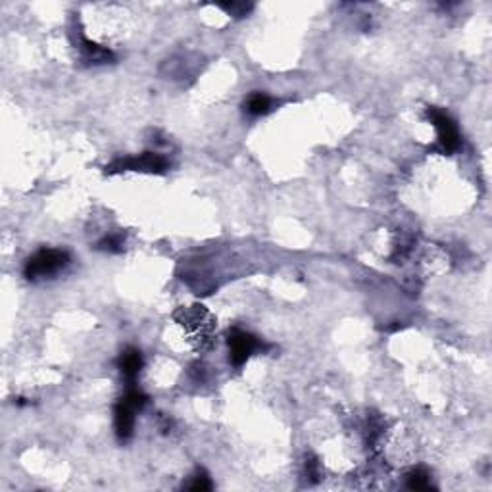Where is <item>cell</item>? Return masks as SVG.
Wrapping results in <instances>:
<instances>
[{"label":"cell","mask_w":492,"mask_h":492,"mask_svg":"<svg viewBox=\"0 0 492 492\" xmlns=\"http://www.w3.org/2000/svg\"><path fill=\"white\" fill-rule=\"evenodd\" d=\"M147 394H142L139 388L131 387L125 393L123 398L116 404L113 408V425H116V435L121 443L129 441L133 436L135 429V412H139L147 406Z\"/></svg>","instance_id":"cell-1"},{"label":"cell","mask_w":492,"mask_h":492,"mask_svg":"<svg viewBox=\"0 0 492 492\" xmlns=\"http://www.w3.org/2000/svg\"><path fill=\"white\" fill-rule=\"evenodd\" d=\"M68 264H70V254L66 252V250L42 248V250L35 252L25 262L23 275L27 277L29 281H37V279H42V277L56 275L58 271H62Z\"/></svg>","instance_id":"cell-2"},{"label":"cell","mask_w":492,"mask_h":492,"mask_svg":"<svg viewBox=\"0 0 492 492\" xmlns=\"http://www.w3.org/2000/svg\"><path fill=\"white\" fill-rule=\"evenodd\" d=\"M168 169V160L162 154L156 152H144L141 156H129L113 160L110 166H106L108 173H120V171H147V173H164Z\"/></svg>","instance_id":"cell-3"},{"label":"cell","mask_w":492,"mask_h":492,"mask_svg":"<svg viewBox=\"0 0 492 492\" xmlns=\"http://www.w3.org/2000/svg\"><path fill=\"white\" fill-rule=\"evenodd\" d=\"M427 118L433 123V127L438 133V144L444 152H454L460 148V131H457L456 121L452 120L450 116L438 108H429L427 110Z\"/></svg>","instance_id":"cell-4"},{"label":"cell","mask_w":492,"mask_h":492,"mask_svg":"<svg viewBox=\"0 0 492 492\" xmlns=\"http://www.w3.org/2000/svg\"><path fill=\"white\" fill-rule=\"evenodd\" d=\"M229 345V362L235 367H240L246 359L252 356L254 352L262 348V343L254 337L252 333H246L242 329H231L227 337Z\"/></svg>","instance_id":"cell-5"},{"label":"cell","mask_w":492,"mask_h":492,"mask_svg":"<svg viewBox=\"0 0 492 492\" xmlns=\"http://www.w3.org/2000/svg\"><path fill=\"white\" fill-rule=\"evenodd\" d=\"M142 366H144L142 354L137 350V348H125V350L120 354V358H118V367H120L123 377H125L131 385H133L135 379L139 377Z\"/></svg>","instance_id":"cell-6"},{"label":"cell","mask_w":492,"mask_h":492,"mask_svg":"<svg viewBox=\"0 0 492 492\" xmlns=\"http://www.w3.org/2000/svg\"><path fill=\"white\" fill-rule=\"evenodd\" d=\"M79 50H81L83 60L87 63H106V62H112L113 60L112 50L104 49V47H99L97 42L85 39L81 33H79Z\"/></svg>","instance_id":"cell-7"},{"label":"cell","mask_w":492,"mask_h":492,"mask_svg":"<svg viewBox=\"0 0 492 492\" xmlns=\"http://www.w3.org/2000/svg\"><path fill=\"white\" fill-rule=\"evenodd\" d=\"M245 110L248 116L252 118H258V116H264L271 110V99L267 94H262V92H254L250 94L245 102Z\"/></svg>","instance_id":"cell-8"},{"label":"cell","mask_w":492,"mask_h":492,"mask_svg":"<svg viewBox=\"0 0 492 492\" xmlns=\"http://www.w3.org/2000/svg\"><path fill=\"white\" fill-rule=\"evenodd\" d=\"M408 486L412 491H429L431 479L425 469H414L408 473Z\"/></svg>","instance_id":"cell-9"},{"label":"cell","mask_w":492,"mask_h":492,"mask_svg":"<svg viewBox=\"0 0 492 492\" xmlns=\"http://www.w3.org/2000/svg\"><path fill=\"white\" fill-rule=\"evenodd\" d=\"M99 250H106V252H120L123 248V235L121 233H112V235H106L104 239L100 240Z\"/></svg>","instance_id":"cell-10"},{"label":"cell","mask_w":492,"mask_h":492,"mask_svg":"<svg viewBox=\"0 0 492 492\" xmlns=\"http://www.w3.org/2000/svg\"><path fill=\"white\" fill-rule=\"evenodd\" d=\"M211 486L214 485H211L210 477H208L204 472H197V475L192 477V481L187 485V488L195 492H202V491H211Z\"/></svg>","instance_id":"cell-11"},{"label":"cell","mask_w":492,"mask_h":492,"mask_svg":"<svg viewBox=\"0 0 492 492\" xmlns=\"http://www.w3.org/2000/svg\"><path fill=\"white\" fill-rule=\"evenodd\" d=\"M219 6L235 18H245L252 10V4H246V2H231V4H219Z\"/></svg>","instance_id":"cell-12"},{"label":"cell","mask_w":492,"mask_h":492,"mask_svg":"<svg viewBox=\"0 0 492 492\" xmlns=\"http://www.w3.org/2000/svg\"><path fill=\"white\" fill-rule=\"evenodd\" d=\"M306 473H308L309 481H314V483L319 481V465H317L316 457H308L306 460Z\"/></svg>","instance_id":"cell-13"}]
</instances>
